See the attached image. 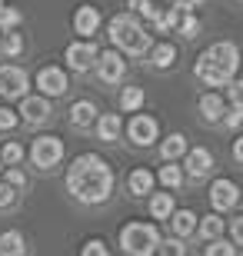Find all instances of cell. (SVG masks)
Listing matches in <instances>:
<instances>
[{
	"mask_svg": "<svg viewBox=\"0 0 243 256\" xmlns=\"http://www.w3.org/2000/svg\"><path fill=\"white\" fill-rule=\"evenodd\" d=\"M67 190L80 203H103L113 193V170L97 153H80L67 170Z\"/></svg>",
	"mask_w": 243,
	"mask_h": 256,
	"instance_id": "obj_1",
	"label": "cell"
},
{
	"mask_svg": "<svg viewBox=\"0 0 243 256\" xmlns=\"http://www.w3.org/2000/svg\"><path fill=\"white\" fill-rule=\"evenodd\" d=\"M240 70V47L230 44V40H220V44H210V47L196 57L193 74L200 84L206 86H226Z\"/></svg>",
	"mask_w": 243,
	"mask_h": 256,
	"instance_id": "obj_2",
	"label": "cell"
},
{
	"mask_svg": "<svg viewBox=\"0 0 243 256\" xmlns=\"http://www.w3.org/2000/svg\"><path fill=\"white\" fill-rule=\"evenodd\" d=\"M110 40L130 57H140V54L150 50V34L143 30V24L133 14H120V17L110 20Z\"/></svg>",
	"mask_w": 243,
	"mask_h": 256,
	"instance_id": "obj_3",
	"label": "cell"
},
{
	"mask_svg": "<svg viewBox=\"0 0 243 256\" xmlns=\"http://www.w3.org/2000/svg\"><path fill=\"white\" fill-rule=\"evenodd\" d=\"M120 246L127 256H153L160 246V233L153 223H127L120 230Z\"/></svg>",
	"mask_w": 243,
	"mask_h": 256,
	"instance_id": "obj_4",
	"label": "cell"
},
{
	"mask_svg": "<svg viewBox=\"0 0 243 256\" xmlns=\"http://www.w3.org/2000/svg\"><path fill=\"white\" fill-rule=\"evenodd\" d=\"M30 160H34V166H37V170H50V166H57V163L64 160V140H60V136H54V133L37 136V140H34V146H30Z\"/></svg>",
	"mask_w": 243,
	"mask_h": 256,
	"instance_id": "obj_5",
	"label": "cell"
},
{
	"mask_svg": "<svg viewBox=\"0 0 243 256\" xmlns=\"http://www.w3.org/2000/svg\"><path fill=\"white\" fill-rule=\"evenodd\" d=\"M27 70L17 64H4L0 66V96H7V100H20V96L27 94Z\"/></svg>",
	"mask_w": 243,
	"mask_h": 256,
	"instance_id": "obj_6",
	"label": "cell"
},
{
	"mask_svg": "<svg viewBox=\"0 0 243 256\" xmlns=\"http://www.w3.org/2000/svg\"><path fill=\"white\" fill-rule=\"evenodd\" d=\"M236 203H240V186H236L233 180H226V176L213 180V186H210V206H213L216 213H226V210H233Z\"/></svg>",
	"mask_w": 243,
	"mask_h": 256,
	"instance_id": "obj_7",
	"label": "cell"
},
{
	"mask_svg": "<svg viewBox=\"0 0 243 256\" xmlns=\"http://www.w3.org/2000/svg\"><path fill=\"white\" fill-rule=\"evenodd\" d=\"M97 54H100V50H97L90 40H77V44H70V47H67L64 60H67V66H70V70L87 74V70L97 64Z\"/></svg>",
	"mask_w": 243,
	"mask_h": 256,
	"instance_id": "obj_8",
	"label": "cell"
},
{
	"mask_svg": "<svg viewBox=\"0 0 243 256\" xmlns=\"http://www.w3.org/2000/svg\"><path fill=\"white\" fill-rule=\"evenodd\" d=\"M157 120L147 114H133L130 116V124H127V136H130V143H137V146H150V143L157 140Z\"/></svg>",
	"mask_w": 243,
	"mask_h": 256,
	"instance_id": "obj_9",
	"label": "cell"
},
{
	"mask_svg": "<svg viewBox=\"0 0 243 256\" xmlns=\"http://www.w3.org/2000/svg\"><path fill=\"white\" fill-rule=\"evenodd\" d=\"M97 76H100L103 84H120L123 80V70H127V64H123V57L117 54V50H103V54H97Z\"/></svg>",
	"mask_w": 243,
	"mask_h": 256,
	"instance_id": "obj_10",
	"label": "cell"
},
{
	"mask_svg": "<svg viewBox=\"0 0 243 256\" xmlns=\"http://www.w3.org/2000/svg\"><path fill=\"white\" fill-rule=\"evenodd\" d=\"M17 116L24 120V124L30 126H40V124H47V116H50V104H47V96H20V110Z\"/></svg>",
	"mask_w": 243,
	"mask_h": 256,
	"instance_id": "obj_11",
	"label": "cell"
},
{
	"mask_svg": "<svg viewBox=\"0 0 243 256\" xmlns=\"http://www.w3.org/2000/svg\"><path fill=\"white\" fill-rule=\"evenodd\" d=\"M37 86L44 90V96H64L70 84H67V74L60 66H44L37 74Z\"/></svg>",
	"mask_w": 243,
	"mask_h": 256,
	"instance_id": "obj_12",
	"label": "cell"
},
{
	"mask_svg": "<svg viewBox=\"0 0 243 256\" xmlns=\"http://www.w3.org/2000/svg\"><path fill=\"white\" fill-rule=\"evenodd\" d=\"M196 106H200V116H203L206 124H220L226 114V100L216 90H210V94H203L200 100H196Z\"/></svg>",
	"mask_w": 243,
	"mask_h": 256,
	"instance_id": "obj_13",
	"label": "cell"
},
{
	"mask_svg": "<svg viewBox=\"0 0 243 256\" xmlns=\"http://www.w3.org/2000/svg\"><path fill=\"white\" fill-rule=\"evenodd\" d=\"M210 166H213V153L206 150V146H193V150H187V173L193 176V180L206 176Z\"/></svg>",
	"mask_w": 243,
	"mask_h": 256,
	"instance_id": "obj_14",
	"label": "cell"
},
{
	"mask_svg": "<svg viewBox=\"0 0 243 256\" xmlns=\"http://www.w3.org/2000/svg\"><path fill=\"white\" fill-rule=\"evenodd\" d=\"M196 223H200V216H196L193 210H173V213H170V230H173V236H180V240L193 236Z\"/></svg>",
	"mask_w": 243,
	"mask_h": 256,
	"instance_id": "obj_15",
	"label": "cell"
},
{
	"mask_svg": "<svg viewBox=\"0 0 243 256\" xmlns=\"http://www.w3.org/2000/svg\"><path fill=\"white\" fill-rule=\"evenodd\" d=\"M97 27H100V14H97V7H80L74 14V30L80 34V37H94Z\"/></svg>",
	"mask_w": 243,
	"mask_h": 256,
	"instance_id": "obj_16",
	"label": "cell"
},
{
	"mask_svg": "<svg viewBox=\"0 0 243 256\" xmlns=\"http://www.w3.org/2000/svg\"><path fill=\"white\" fill-rule=\"evenodd\" d=\"M0 256H27V240L20 230L0 233Z\"/></svg>",
	"mask_w": 243,
	"mask_h": 256,
	"instance_id": "obj_17",
	"label": "cell"
},
{
	"mask_svg": "<svg viewBox=\"0 0 243 256\" xmlns=\"http://www.w3.org/2000/svg\"><path fill=\"white\" fill-rule=\"evenodd\" d=\"M153 183H157V176L150 170H133L130 176H127V190H130V196H147V193L153 190Z\"/></svg>",
	"mask_w": 243,
	"mask_h": 256,
	"instance_id": "obj_18",
	"label": "cell"
},
{
	"mask_svg": "<svg viewBox=\"0 0 243 256\" xmlns=\"http://www.w3.org/2000/svg\"><path fill=\"white\" fill-rule=\"evenodd\" d=\"M94 120H97V106L90 104V100H77V104L70 106V124L74 126L84 130V126H90Z\"/></svg>",
	"mask_w": 243,
	"mask_h": 256,
	"instance_id": "obj_19",
	"label": "cell"
},
{
	"mask_svg": "<svg viewBox=\"0 0 243 256\" xmlns=\"http://www.w3.org/2000/svg\"><path fill=\"white\" fill-rule=\"evenodd\" d=\"M94 124H97V136H100V140H107V143L117 140V136H120V126H123L117 114H100Z\"/></svg>",
	"mask_w": 243,
	"mask_h": 256,
	"instance_id": "obj_20",
	"label": "cell"
},
{
	"mask_svg": "<svg viewBox=\"0 0 243 256\" xmlns=\"http://www.w3.org/2000/svg\"><path fill=\"white\" fill-rule=\"evenodd\" d=\"M177 60V47L173 44H157V47H150V64L157 66V70H170Z\"/></svg>",
	"mask_w": 243,
	"mask_h": 256,
	"instance_id": "obj_21",
	"label": "cell"
},
{
	"mask_svg": "<svg viewBox=\"0 0 243 256\" xmlns=\"http://www.w3.org/2000/svg\"><path fill=\"white\" fill-rule=\"evenodd\" d=\"M223 230H226V223H223V216H220V213H210V216H203L200 223H196V233H200L203 240L223 236Z\"/></svg>",
	"mask_w": 243,
	"mask_h": 256,
	"instance_id": "obj_22",
	"label": "cell"
},
{
	"mask_svg": "<svg viewBox=\"0 0 243 256\" xmlns=\"http://www.w3.org/2000/svg\"><path fill=\"white\" fill-rule=\"evenodd\" d=\"M183 153H187V136H183V133H170L167 140L160 143V156H163V160H177Z\"/></svg>",
	"mask_w": 243,
	"mask_h": 256,
	"instance_id": "obj_23",
	"label": "cell"
},
{
	"mask_svg": "<svg viewBox=\"0 0 243 256\" xmlns=\"http://www.w3.org/2000/svg\"><path fill=\"white\" fill-rule=\"evenodd\" d=\"M170 213H173V193H153L150 196V216L170 220Z\"/></svg>",
	"mask_w": 243,
	"mask_h": 256,
	"instance_id": "obj_24",
	"label": "cell"
},
{
	"mask_svg": "<svg viewBox=\"0 0 243 256\" xmlns=\"http://www.w3.org/2000/svg\"><path fill=\"white\" fill-rule=\"evenodd\" d=\"M173 30H177L180 37H196V30H200V20L193 17V10H180L177 7V24H173Z\"/></svg>",
	"mask_w": 243,
	"mask_h": 256,
	"instance_id": "obj_25",
	"label": "cell"
},
{
	"mask_svg": "<svg viewBox=\"0 0 243 256\" xmlns=\"http://www.w3.org/2000/svg\"><path fill=\"white\" fill-rule=\"evenodd\" d=\"M203 256H236V243H233V240H223V236L206 240Z\"/></svg>",
	"mask_w": 243,
	"mask_h": 256,
	"instance_id": "obj_26",
	"label": "cell"
},
{
	"mask_svg": "<svg viewBox=\"0 0 243 256\" xmlns=\"http://www.w3.org/2000/svg\"><path fill=\"white\" fill-rule=\"evenodd\" d=\"M120 106L127 110V114H137L143 106V90L140 86H123V94H120Z\"/></svg>",
	"mask_w": 243,
	"mask_h": 256,
	"instance_id": "obj_27",
	"label": "cell"
},
{
	"mask_svg": "<svg viewBox=\"0 0 243 256\" xmlns=\"http://www.w3.org/2000/svg\"><path fill=\"white\" fill-rule=\"evenodd\" d=\"M160 183H163L167 190H177L180 183H183V170H180L173 160H167V166H160Z\"/></svg>",
	"mask_w": 243,
	"mask_h": 256,
	"instance_id": "obj_28",
	"label": "cell"
},
{
	"mask_svg": "<svg viewBox=\"0 0 243 256\" xmlns=\"http://www.w3.org/2000/svg\"><path fill=\"white\" fill-rule=\"evenodd\" d=\"M160 256H187V243L180 236H170V240H160V246H157Z\"/></svg>",
	"mask_w": 243,
	"mask_h": 256,
	"instance_id": "obj_29",
	"label": "cell"
},
{
	"mask_svg": "<svg viewBox=\"0 0 243 256\" xmlns=\"http://www.w3.org/2000/svg\"><path fill=\"white\" fill-rule=\"evenodd\" d=\"M20 50H24V37L14 34V30H7V37L0 40V54H4V57H17Z\"/></svg>",
	"mask_w": 243,
	"mask_h": 256,
	"instance_id": "obj_30",
	"label": "cell"
},
{
	"mask_svg": "<svg viewBox=\"0 0 243 256\" xmlns=\"http://www.w3.org/2000/svg\"><path fill=\"white\" fill-rule=\"evenodd\" d=\"M20 160H24V146H20V143H4L0 163H4V166H17Z\"/></svg>",
	"mask_w": 243,
	"mask_h": 256,
	"instance_id": "obj_31",
	"label": "cell"
},
{
	"mask_svg": "<svg viewBox=\"0 0 243 256\" xmlns=\"http://www.w3.org/2000/svg\"><path fill=\"white\" fill-rule=\"evenodd\" d=\"M24 20V14L20 10H14V7H0V30H14Z\"/></svg>",
	"mask_w": 243,
	"mask_h": 256,
	"instance_id": "obj_32",
	"label": "cell"
},
{
	"mask_svg": "<svg viewBox=\"0 0 243 256\" xmlns=\"http://www.w3.org/2000/svg\"><path fill=\"white\" fill-rule=\"evenodd\" d=\"M226 100H230V106H243V76L240 80H230V84H226Z\"/></svg>",
	"mask_w": 243,
	"mask_h": 256,
	"instance_id": "obj_33",
	"label": "cell"
},
{
	"mask_svg": "<svg viewBox=\"0 0 243 256\" xmlns=\"http://www.w3.org/2000/svg\"><path fill=\"white\" fill-rule=\"evenodd\" d=\"M80 256H110V250H107V243H103V240H90V243H84Z\"/></svg>",
	"mask_w": 243,
	"mask_h": 256,
	"instance_id": "obj_34",
	"label": "cell"
},
{
	"mask_svg": "<svg viewBox=\"0 0 243 256\" xmlns=\"http://www.w3.org/2000/svg\"><path fill=\"white\" fill-rule=\"evenodd\" d=\"M20 124V116L14 114V110H7V106H0V133H7V130H14V126Z\"/></svg>",
	"mask_w": 243,
	"mask_h": 256,
	"instance_id": "obj_35",
	"label": "cell"
},
{
	"mask_svg": "<svg viewBox=\"0 0 243 256\" xmlns=\"http://www.w3.org/2000/svg\"><path fill=\"white\" fill-rule=\"evenodd\" d=\"M223 124L230 126V130H236V126L243 124V106H230V110L223 114Z\"/></svg>",
	"mask_w": 243,
	"mask_h": 256,
	"instance_id": "obj_36",
	"label": "cell"
},
{
	"mask_svg": "<svg viewBox=\"0 0 243 256\" xmlns=\"http://www.w3.org/2000/svg\"><path fill=\"white\" fill-rule=\"evenodd\" d=\"M17 200V186H10V183H0V206H10Z\"/></svg>",
	"mask_w": 243,
	"mask_h": 256,
	"instance_id": "obj_37",
	"label": "cell"
},
{
	"mask_svg": "<svg viewBox=\"0 0 243 256\" xmlns=\"http://www.w3.org/2000/svg\"><path fill=\"white\" fill-rule=\"evenodd\" d=\"M130 10L140 14V17H153V4L150 0H130Z\"/></svg>",
	"mask_w": 243,
	"mask_h": 256,
	"instance_id": "obj_38",
	"label": "cell"
},
{
	"mask_svg": "<svg viewBox=\"0 0 243 256\" xmlns=\"http://www.w3.org/2000/svg\"><path fill=\"white\" fill-rule=\"evenodd\" d=\"M230 236H233L236 246H243V216H236L233 223H230Z\"/></svg>",
	"mask_w": 243,
	"mask_h": 256,
	"instance_id": "obj_39",
	"label": "cell"
},
{
	"mask_svg": "<svg viewBox=\"0 0 243 256\" xmlns=\"http://www.w3.org/2000/svg\"><path fill=\"white\" fill-rule=\"evenodd\" d=\"M7 183H10V186H17V190H20V186L27 183V176H24V173H20L17 166H10V170H7Z\"/></svg>",
	"mask_w": 243,
	"mask_h": 256,
	"instance_id": "obj_40",
	"label": "cell"
},
{
	"mask_svg": "<svg viewBox=\"0 0 243 256\" xmlns=\"http://www.w3.org/2000/svg\"><path fill=\"white\" fill-rule=\"evenodd\" d=\"M173 7H180V10H193V7H200V0H170Z\"/></svg>",
	"mask_w": 243,
	"mask_h": 256,
	"instance_id": "obj_41",
	"label": "cell"
},
{
	"mask_svg": "<svg viewBox=\"0 0 243 256\" xmlns=\"http://www.w3.org/2000/svg\"><path fill=\"white\" fill-rule=\"evenodd\" d=\"M233 160L243 163V136H240V140H233Z\"/></svg>",
	"mask_w": 243,
	"mask_h": 256,
	"instance_id": "obj_42",
	"label": "cell"
},
{
	"mask_svg": "<svg viewBox=\"0 0 243 256\" xmlns=\"http://www.w3.org/2000/svg\"><path fill=\"white\" fill-rule=\"evenodd\" d=\"M0 7H4V0H0Z\"/></svg>",
	"mask_w": 243,
	"mask_h": 256,
	"instance_id": "obj_43",
	"label": "cell"
},
{
	"mask_svg": "<svg viewBox=\"0 0 243 256\" xmlns=\"http://www.w3.org/2000/svg\"><path fill=\"white\" fill-rule=\"evenodd\" d=\"M0 166H4V163H0Z\"/></svg>",
	"mask_w": 243,
	"mask_h": 256,
	"instance_id": "obj_44",
	"label": "cell"
}]
</instances>
